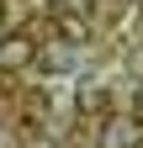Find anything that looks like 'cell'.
<instances>
[{
	"mask_svg": "<svg viewBox=\"0 0 143 148\" xmlns=\"http://www.w3.org/2000/svg\"><path fill=\"white\" fill-rule=\"evenodd\" d=\"M143 143V122L138 116H111L101 127V148H138Z\"/></svg>",
	"mask_w": 143,
	"mask_h": 148,
	"instance_id": "6da1fadb",
	"label": "cell"
},
{
	"mask_svg": "<svg viewBox=\"0 0 143 148\" xmlns=\"http://www.w3.org/2000/svg\"><path fill=\"white\" fill-rule=\"evenodd\" d=\"M32 53H37V48H32V37L16 32V37L0 42V64H6V69H21V64H32Z\"/></svg>",
	"mask_w": 143,
	"mask_h": 148,
	"instance_id": "7a4b0ae2",
	"label": "cell"
}]
</instances>
